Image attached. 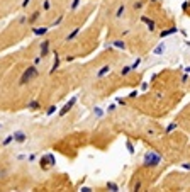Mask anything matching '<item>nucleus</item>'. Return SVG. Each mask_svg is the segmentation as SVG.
Instances as JSON below:
<instances>
[{"mask_svg": "<svg viewBox=\"0 0 190 192\" xmlns=\"http://www.w3.org/2000/svg\"><path fill=\"white\" fill-rule=\"evenodd\" d=\"M39 75V70H37V65H31L27 70H24V73L21 75V78H19V85H26V83H29L31 80H34V78Z\"/></svg>", "mask_w": 190, "mask_h": 192, "instance_id": "f257e3e1", "label": "nucleus"}, {"mask_svg": "<svg viewBox=\"0 0 190 192\" xmlns=\"http://www.w3.org/2000/svg\"><path fill=\"white\" fill-rule=\"evenodd\" d=\"M12 136H14V143H19V144H24L27 141V133L26 131H22V129H17V131H14L12 133Z\"/></svg>", "mask_w": 190, "mask_h": 192, "instance_id": "f03ea898", "label": "nucleus"}, {"mask_svg": "<svg viewBox=\"0 0 190 192\" xmlns=\"http://www.w3.org/2000/svg\"><path fill=\"white\" fill-rule=\"evenodd\" d=\"M75 104H77V97H71V99H70L68 102L65 104V106H63V109H61V111L58 112V114H59V117H63V116H66V114H68V112L71 111V109H73V106H75Z\"/></svg>", "mask_w": 190, "mask_h": 192, "instance_id": "7ed1b4c3", "label": "nucleus"}, {"mask_svg": "<svg viewBox=\"0 0 190 192\" xmlns=\"http://www.w3.org/2000/svg\"><path fill=\"white\" fill-rule=\"evenodd\" d=\"M48 55H49V39H44V41H41V44H39V56L44 60Z\"/></svg>", "mask_w": 190, "mask_h": 192, "instance_id": "20e7f679", "label": "nucleus"}, {"mask_svg": "<svg viewBox=\"0 0 190 192\" xmlns=\"http://www.w3.org/2000/svg\"><path fill=\"white\" fill-rule=\"evenodd\" d=\"M39 17H41V10H34L32 14H31L29 17H27V22H29L31 26H34V24H36L37 21H39Z\"/></svg>", "mask_w": 190, "mask_h": 192, "instance_id": "39448f33", "label": "nucleus"}, {"mask_svg": "<svg viewBox=\"0 0 190 192\" xmlns=\"http://www.w3.org/2000/svg\"><path fill=\"white\" fill-rule=\"evenodd\" d=\"M27 109H29V111H41V104H39V100H36V99L29 100V102H27Z\"/></svg>", "mask_w": 190, "mask_h": 192, "instance_id": "423d86ee", "label": "nucleus"}, {"mask_svg": "<svg viewBox=\"0 0 190 192\" xmlns=\"http://www.w3.org/2000/svg\"><path fill=\"white\" fill-rule=\"evenodd\" d=\"M59 63H61V60H59V55L55 51V60H53V67H51V70H49V73H55L56 70L59 68Z\"/></svg>", "mask_w": 190, "mask_h": 192, "instance_id": "0eeeda50", "label": "nucleus"}, {"mask_svg": "<svg viewBox=\"0 0 190 192\" xmlns=\"http://www.w3.org/2000/svg\"><path fill=\"white\" fill-rule=\"evenodd\" d=\"M32 33L36 36H46L49 33V27H32Z\"/></svg>", "mask_w": 190, "mask_h": 192, "instance_id": "6e6552de", "label": "nucleus"}, {"mask_svg": "<svg viewBox=\"0 0 190 192\" xmlns=\"http://www.w3.org/2000/svg\"><path fill=\"white\" fill-rule=\"evenodd\" d=\"M78 33H80V27H75V29L71 31V33H70L68 36H66V41H73L75 37L78 36Z\"/></svg>", "mask_w": 190, "mask_h": 192, "instance_id": "1a4fd4ad", "label": "nucleus"}, {"mask_svg": "<svg viewBox=\"0 0 190 192\" xmlns=\"http://www.w3.org/2000/svg\"><path fill=\"white\" fill-rule=\"evenodd\" d=\"M12 141H14V136H12V134H7V138H5L4 141H2V146H9V144H10Z\"/></svg>", "mask_w": 190, "mask_h": 192, "instance_id": "9d476101", "label": "nucleus"}, {"mask_svg": "<svg viewBox=\"0 0 190 192\" xmlns=\"http://www.w3.org/2000/svg\"><path fill=\"white\" fill-rule=\"evenodd\" d=\"M63 17H65V15H63V14H59V15H58V19H56V21H55V22H53V24H51V26H49V27H58L59 24L63 22Z\"/></svg>", "mask_w": 190, "mask_h": 192, "instance_id": "9b49d317", "label": "nucleus"}, {"mask_svg": "<svg viewBox=\"0 0 190 192\" xmlns=\"http://www.w3.org/2000/svg\"><path fill=\"white\" fill-rule=\"evenodd\" d=\"M56 111H58V107H56V106H49V107L46 109V116H53Z\"/></svg>", "mask_w": 190, "mask_h": 192, "instance_id": "f8f14e48", "label": "nucleus"}, {"mask_svg": "<svg viewBox=\"0 0 190 192\" xmlns=\"http://www.w3.org/2000/svg\"><path fill=\"white\" fill-rule=\"evenodd\" d=\"M51 9V0H44V4H43V10H49Z\"/></svg>", "mask_w": 190, "mask_h": 192, "instance_id": "ddd939ff", "label": "nucleus"}, {"mask_svg": "<svg viewBox=\"0 0 190 192\" xmlns=\"http://www.w3.org/2000/svg\"><path fill=\"white\" fill-rule=\"evenodd\" d=\"M109 70H110L109 67H102V70H100L99 73H97V77H99V78H100V77H104V75H105V73H107V71H109Z\"/></svg>", "mask_w": 190, "mask_h": 192, "instance_id": "4468645a", "label": "nucleus"}, {"mask_svg": "<svg viewBox=\"0 0 190 192\" xmlns=\"http://www.w3.org/2000/svg\"><path fill=\"white\" fill-rule=\"evenodd\" d=\"M17 22H19V26H24V24L27 22V15H21V17H19V21H17Z\"/></svg>", "mask_w": 190, "mask_h": 192, "instance_id": "2eb2a0df", "label": "nucleus"}, {"mask_svg": "<svg viewBox=\"0 0 190 192\" xmlns=\"http://www.w3.org/2000/svg\"><path fill=\"white\" fill-rule=\"evenodd\" d=\"M80 2H82V0H73V2H71V7H70V9H71V10H77L78 5H80Z\"/></svg>", "mask_w": 190, "mask_h": 192, "instance_id": "dca6fc26", "label": "nucleus"}, {"mask_svg": "<svg viewBox=\"0 0 190 192\" xmlns=\"http://www.w3.org/2000/svg\"><path fill=\"white\" fill-rule=\"evenodd\" d=\"M29 4H31V0H22V7H24V9H26Z\"/></svg>", "mask_w": 190, "mask_h": 192, "instance_id": "f3484780", "label": "nucleus"}, {"mask_svg": "<svg viewBox=\"0 0 190 192\" xmlns=\"http://www.w3.org/2000/svg\"><path fill=\"white\" fill-rule=\"evenodd\" d=\"M122 14H124V5H122V7L119 9V10H117V15H119V17H121Z\"/></svg>", "mask_w": 190, "mask_h": 192, "instance_id": "a211bd4d", "label": "nucleus"}, {"mask_svg": "<svg viewBox=\"0 0 190 192\" xmlns=\"http://www.w3.org/2000/svg\"><path fill=\"white\" fill-rule=\"evenodd\" d=\"M41 61H43V58H41V56H37V58L36 60H34V63H36V65H39V63Z\"/></svg>", "mask_w": 190, "mask_h": 192, "instance_id": "6ab92c4d", "label": "nucleus"}, {"mask_svg": "<svg viewBox=\"0 0 190 192\" xmlns=\"http://www.w3.org/2000/svg\"><path fill=\"white\" fill-rule=\"evenodd\" d=\"M80 190H82V192H90V190H92V189H90V187H82V189H80Z\"/></svg>", "mask_w": 190, "mask_h": 192, "instance_id": "aec40b11", "label": "nucleus"}, {"mask_svg": "<svg viewBox=\"0 0 190 192\" xmlns=\"http://www.w3.org/2000/svg\"><path fill=\"white\" fill-rule=\"evenodd\" d=\"M129 70H131V68H124V70H122V75H127Z\"/></svg>", "mask_w": 190, "mask_h": 192, "instance_id": "412c9836", "label": "nucleus"}, {"mask_svg": "<svg viewBox=\"0 0 190 192\" xmlns=\"http://www.w3.org/2000/svg\"><path fill=\"white\" fill-rule=\"evenodd\" d=\"M0 129H2V124H0Z\"/></svg>", "mask_w": 190, "mask_h": 192, "instance_id": "4be33fe9", "label": "nucleus"}]
</instances>
